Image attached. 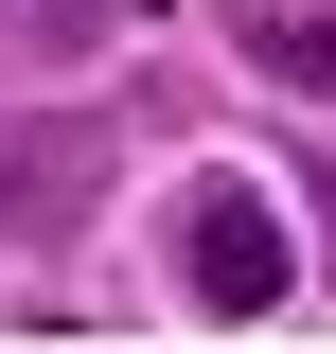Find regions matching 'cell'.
I'll return each instance as SVG.
<instances>
[{
	"mask_svg": "<svg viewBox=\"0 0 336 354\" xmlns=\"http://www.w3.org/2000/svg\"><path fill=\"white\" fill-rule=\"evenodd\" d=\"M283 283H301V248H283V213H265L248 177H212V195H195V301H212V319H265Z\"/></svg>",
	"mask_w": 336,
	"mask_h": 354,
	"instance_id": "6da1fadb",
	"label": "cell"
}]
</instances>
